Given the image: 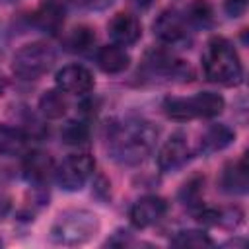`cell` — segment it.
I'll return each instance as SVG.
<instances>
[{"instance_id": "1", "label": "cell", "mask_w": 249, "mask_h": 249, "mask_svg": "<svg viewBox=\"0 0 249 249\" xmlns=\"http://www.w3.org/2000/svg\"><path fill=\"white\" fill-rule=\"evenodd\" d=\"M158 128L144 119L117 121L107 128V152L124 165L142 163L154 150Z\"/></svg>"}, {"instance_id": "2", "label": "cell", "mask_w": 249, "mask_h": 249, "mask_svg": "<svg viewBox=\"0 0 249 249\" xmlns=\"http://www.w3.org/2000/svg\"><path fill=\"white\" fill-rule=\"evenodd\" d=\"M204 76L220 86H237L243 80V64L233 45L224 37H212L202 53Z\"/></svg>"}, {"instance_id": "3", "label": "cell", "mask_w": 249, "mask_h": 249, "mask_svg": "<svg viewBox=\"0 0 249 249\" xmlns=\"http://www.w3.org/2000/svg\"><path fill=\"white\" fill-rule=\"evenodd\" d=\"M99 230V220L93 212L72 208L62 212L51 228V241L58 245H82Z\"/></svg>"}, {"instance_id": "4", "label": "cell", "mask_w": 249, "mask_h": 249, "mask_svg": "<svg viewBox=\"0 0 249 249\" xmlns=\"http://www.w3.org/2000/svg\"><path fill=\"white\" fill-rule=\"evenodd\" d=\"M224 97L214 91H200L193 97H167L163 101V113L173 121L212 119L224 111Z\"/></svg>"}, {"instance_id": "5", "label": "cell", "mask_w": 249, "mask_h": 249, "mask_svg": "<svg viewBox=\"0 0 249 249\" xmlns=\"http://www.w3.org/2000/svg\"><path fill=\"white\" fill-rule=\"evenodd\" d=\"M56 60V53L51 45L35 41L16 51L12 60V72L21 80H37L47 74Z\"/></svg>"}, {"instance_id": "6", "label": "cell", "mask_w": 249, "mask_h": 249, "mask_svg": "<svg viewBox=\"0 0 249 249\" xmlns=\"http://www.w3.org/2000/svg\"><path fill=\"white\" fill-rule=\"evenodd\" d=\"M95 161L89 154H72L56 167V181L64 191H80L91 177Z\"/></svg>"}, {"instance_id": "7", "label": "cell", "mask_w": 249, "mask_h": 249, "mask_svg": "<svg viewBox=\"0 0 249 249\" xmlns=\"http://www.w3.org/2000/svg\"><path fill=\"white\" fill-rule=\"evenodd\" d=\"M165 212H167V202L161 196L146 195V196H140L130 206L128 216H130L132 226H136L138 230H144V228H150L156 222H160L165 216Z\"/></svg>"}, {"instance_id": "8", "label": "cell", "mask_w": 249, "mask_h": 249, "mask_svg": "<svg viewBox=\"0 0 249 249\" xmlns=\"http://www.w3.org/2000/svg\"><path fill=\"white\" fill-rule=\"evenodd\" d=\"M189 160V144L183 132H175L158 152V167L163 173H173L181 169Z\"/></svg>"}, {"instance_id": "9", "label": "cell", "mask_w": 249, "mask_h": 249, "mask_svg": "<svg viewBox=\"0 0 249 249\" xmlns=\"http://www.w3.org/2000/svg\"><path fill=\"white\" fill-rule=\"evenodd\" d=\"M56 88L64 93L84 95L93 88V74L82 64H66L56 72Z\"/></svg>"}, {"instance_id": "10", "label": "cell", "mask_w": 249, "mask_h": 249, "mask_svg": "<svg viewBox=\"0 0 249 249\" xmlns=\"http://www.w3.org/2000/svg\"><path fill=\"white\" fill-rule=\"evenodd\" d=\"M107 33L113 39V43H117L121 47H126V45H134L140 39L142 25H140L136 16L126 14V12H119L107 23Z\"/></svg>"}, {"instance_id": "11", "label": "cell", "mask_w": 249, "mask_h": 249, "mask_svg": "<svg viewBox=\"0 0 249 249\" xmlns=\"http://www.w3.org/2000/svg\"><path fill=\"white\" fill-rule=\"evenodd\" d=\"M146 66L152 72H158L163 76H173V78H183V80L193 78L191 66L185 60H181L165 51H150L146 56Z\"/></svg>"}, {"instance_id": "12", "label": "cell", "mask_w": 249, "mask_h": 249, "mask_svg": "<svg viewBox=\"0 0 249 249\" xmlns=\"http://www.w3.org/2000/svg\"><path fill=\"white\" fill-rule=\"evenodd\" d=\"M154 35L167 45H179L187 41V19L175 12H163L154 21Z\"/></svg>"}, {"instance_id": "13", "label": "cell", "mask_w": 249, "mask_h": 249, "mask_svg": "<svg viewBox=\"0 0 249 249\" xmlns=\"http://www.w3.org/2000/svg\"><path fill=\"white\" fill-rule=\"evenodd\" d=\"M21 167H23V175L29 183H33L37 187H43V183L49 181L51 173L54 171V161L47 152L33 150V152L25 154Z\"/></svg>"}, {"instance_id": "14", "label": "cell", "mask_w": 249, "mask_h": 249, "mask_svg": "<svg viewBox=\"0 0 249 249\" xmlns=\"http://www.w3.org/2000/svg\"><path fill=\"white\" fill-rule=\"evenodd\" d=\"M95 62L105 74H121V72H124L128 68L130 56L121 45L113 43V45H105V47L97 49Z\"/></svg>"}, {"instance_id": "15", "label": "cell", "mask_w": 249, "mask_h": 249, "mask_svg": "<svg viewBox=\"0 0 249 249\" xmlns=\"http://www.w3.org/2000/svg\"><path fill=\"white\" fill-rule=\"evenodd\" d=\"M247 185H249V179H247V163H245V158H241L239 161L228 163L222 169L220 187H222L224 193L243 195V193H247Z\"/></svg>"}, {"instance_id": "16", "label": "cell", "mask_w": 249, "mask_h": 249, "mask_svg": "<svg viewBox=\"0 0 249 249\" xmlns=\"http://www.w3.org/2000/svg\"><path fill=\"white\" fill-rule=\"evenodd\" d=\"M235 140V132L222 123L210 124L202 136H200V150L206 154H214V152H222L224 148H228L231 142Z\"/></svg>"}, {"instance_id": "17", "label": "cell", "mask_w": 249, "mask_h": 249, "mask_svg": "<svg viewBox=\"0 0 249 249\" xmlns=\"http://www.w3.org/2000/svg\"><path fill=\"white\" fill-rule=\"evenodd\" d=\"M64 21V10H62V4L51 0L49 4L41 6L35 14H33V23L45 31V33H56L60 29Z\"/></svg>"}, {"instance_id": "18", "label": "cell", "mask_w": 249, "mask_h": 249, "mask_svg": "<svg viewBox=\"0 0 249 249\" xmlns=\"http://www.w3.org/2000/svg\"><path fill=\"white\" fill-rule=\"evenodd\" d=\"M27 134L10 124H0V154L2 156H19L25 152Z\"/></svg>"}, {"instance_id": "19", "label": "cell", "mask_w": 249, "mask_h": 249, "mask_svg": "<svg viewBox=\"0 0 249 249\" xmlns=\"http://www.w3.org/2000/svg\"><path fill=\"white\" fill-rule=\"evenodd\" d=\"M66 109H68V101L64 97V91H60L58 88L45 91L39 99V111L43 113L45 119H51V121L62 119L66 115Z\"/></svg>"}, {"instance_id": "20", "label": "cell", "mask_w": 249, "mask_h": 249, "mask_svg": "<svg viewBox=\"0 0 249 249\" xmlns=\"http://www.w3.org/2000/svg\"><path fill=\"white\" fill-rule=\"evenodd\" d=\"M173 247H189V249H204L212 247L214 241L202 230H181L171 237Z\"/></svg>"}, {"instance_id": "21", "label": "cell", "mask_w": 249, "mask_h": 249, "mask_svg": "<svg viewBox=\"0 0 249 249\" xmlns=\"http://www.w3.org/2000/svg\"><path fill=\"white\" fill-rule=\"evenodd\" d=\"M185 19H189L196 27H210L214 23V8L208 0H191Z\"/></svg>"}, {"instance_id": "22", "label": "cell", "mask_w": 249, "mask_h": 249, "mask_svg": "<svg viewBox=\"0 0 249 249\" xmlns=\"http://www.w3.org/2000/svg\"><path fill=\"white\" fill-rule=\"evenodd\" d=\"M93 43H95V33L88 25L74 27L70 31V35H68V47L72 51H76V53H86Z\"/></svg>"}, {"instance_id": "23", "label": "cell", "mask_w": 249, "mask_h": 249, "mask_svg": "<svg viewBox=\"0 0 249 249\" xmlns=\"http://www.w3.org/2000/svg\"><path fill=\"white\" fill-rule=\"evenodd\" d=\"M89 136V130H88V124L82 123V121H68L62 130H60V138L64 144H70V146H78V144H84Z\"/></svg>"}, {"instance_id": "24", "label": "cell", "mask_w": 249, "mask_h": 249, "mask_svg": "<svg viewBox=\"0 0 249 249\" xmlns=\"http://www.w3.org/2000/svg\"><path fill=\"white\" fill-rule=\"evenodd\" d=\"M202 185H204V179H200V177H195L189 183H185L179 193L183 204H187L193 210H198L202 206Z\"/></svg>"}, {"instance_id": "25", "label": "cell", "mask_w": 249, "mask_h": 249, "mask_svg": "<svg viewBox=\"0 0 249 249\" xmlns=\"http://www.w3.org/2000/svg\"><path fill=\"white\" fill-rule=\"evenodd\" d=\"M224 10H226V14L230 18H239L247 10V0H226L224 2Z\"/></svg>"}, {"instance_id": "26", "label": "cell", "mask_w": 249, "mask_h": 249, "mask_svg": "<svg viewBox=\"0 0 249 249\" xmlns=\"http://www.w3.org/2000/svg\"><path fill=\"white\" fill-rule=\"evenodd\" d=\"M12 208V195L8 191L6 181L0 177V218H4Z\"/></svg>"}, {"instance_id": "27", "label": "cell", "mask_w": 249, "mask_h": 249, "mask_svg": "<svg viewBox=\"0 0 249 249\" xmlns=\"http://www.w3.org/2000/svg\"><path fill=\"white\" fill-rule=\"evenodd\" d=\"M152 2L154 0H128V4L132 8H136V10H148L152 6Z\"/></svg>"}, {"instance_id": "28", "label": "cell", "mask_w": 249, "mask_h": 249, "mask_svg": "<svg viewBox=\"0 0 249 249\" xmlns=\"http://www.w3.org/2000/svg\"><path fill=\"white\" fill-rule=\"evenodd\" d=\"M113 0H86V4L89 8H95V10H103L105 6H109Z\"/></svg>"}, {"instance_id": "29", "label": "cell", "mask_w": 249, "mask_h": 249, "mask_svg": "<svg viewBox=\"0 0 249 249\" xmlns=\"http://www.w3.org/2000/svg\"><path fill=\"white\" fill-rule=\"evenodd\" d=\"M4 88H6V82H4V78H2V74H0V95L4 93Z\"/></svg>"}, {"instance_id": "30", "label": "cell", "mask_w": 249, "mask_h": 249, "mask_svg": "<svg viewBox=\"0 0 249 249\" xmlns=\"http://www.w3.org/2000/svg\"><path fill=\"white\" fill-rule=\"evenodd\" d=\"M2 245H4V241H2V239H0V247H2Z\"/></svg>"}]
</instances>
